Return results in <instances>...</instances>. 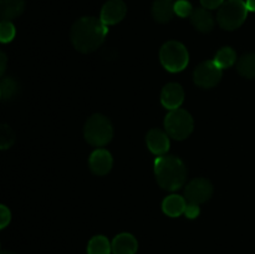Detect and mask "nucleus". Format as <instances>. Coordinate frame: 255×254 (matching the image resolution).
Wrapping results in <instances>:
<instances>
[{"label": "nucleus", "mask_w": 255, "mask_h": 254, "mask_svg": "<svg viewBox=\"0 0 255 254\" xmlns=\"http://www.w3.org/2000/svg\"><path fill=\"white\" fill-rule=\"evenodd\" d=\"M107 32L109 27L101 20L94 16H84L72 25L70 39L77 51L89 54L104 44Z\"/></svg>", "instance_id": "obj_1"}, {"label": "nucleus", "mask_w": 255, "mask_h": 254, "mask_svg": "<svg viewBox=\"0 0 255 254\" xmlns=\"http://www.w3.org/2000/svg\"><path fill=\"white\" fill-rule=\"evenodd\" d=\"M154 176L162 188L174 192L186 183L187 168L178 157L163 154L154 161Z\"/></svg>", "instance_id": "obj_2"}, {"label": "nucleus", "mask_w": 255, "mask_h": 254, "mask_svg": "<svg viewBox=\"0 0 255 254\" xmlns=\"http://www.w3.org/2000/svg\"><path fill=\"white\" fill-rule=\"evenodd\" d=\"M85 139L95 147H102L114 137L111 121L101 114H95L86 121L84 127Z\"/></svg>", "instance_id": "obj_3"}, {"label": "nucleus", "mask_w": 255, "mask_h": 254, "mask_svg": "<svg viewBox=\"0 0 255 254\" xmlns=\"http://www.w3.org/2000/svg\"><path fill=\"white\" fill-rule=\"evenodd\" d=\"M248 15V7L243 0H227L219 7L217 20L222 29L236 30L243 25Z\"/></svg>", "instance_id": "obj_4"}, {"label": "nucleus", "mask_w": 255, "mask_h": 254, "mask_svg": "<svg viewBox=\"0 0 255 254\" xmlns=\"http://www.w3.org/2000/svg\"><path fill=\"white\" fill-rule=\"evenodd\" d=\"M159 60L167 71L179 72L187 67L189 62L188 50L178 41H168L159 50Z\"/></svg>", "instance_id": "obj_5"}, {"label": "nucleus", "mask_w": 255, "mask_h": 254, "mask_svg": "<svg viewBox=\"0 0 255 254\" xmlns=\"http://www.w3.org/2000/svg\"><path fill=\"white\" fill-rule=\"evenodd\" d=\"M164 127L169 137L174 139H186L193 131L194 122L191 114L186 110H172L164 119Z\"/></svg>", "instance_id": "obj_6"}, {"label": "nucleus", "mask_w": 255, "mask_h": 254, "mask_svg": "<svg viewBox=\"0 0 255 254\" xmlns=\"http://www.w3.org/2000/svg\"><path fill=\"white\" fill-rule=\"evenodd\" d=\"M222 69L212 60L204 61L196 67L193 74L194 84L202 89H212L222 79Z\"/></svg>", "instance_id": "obj_7"}, {"label": "nucleus", "mask_w": 255, "mask_h": 254, "mask_svg": "<svg viewBox=\"0 0 255 254\" xmlns=\"http://www.w3.org/2000/svg\"><path fill=\"white\" fill-rule=\"evenodd\" d=\"M213 194V186L207 178L192 179L184 188V198L187 203L202 204L211 199Z\"/></svg>", "instance_id": "obj_8"}, {"label": "nucleus", "mask_w": 255, "mask_h": 254, "mask_svg": "<svg viewBox=\"0 0 255 254\" xmlns=\"http://www.w3.org/2000/svg\"><path fill=\"white\" fill-rule=\"evenodd\" d=\"M126 4L122 0H109L102 6L101 14H100V20L106 26L115 25L124 20V17L126 16Z\"/></svg>", "instance_id": "obj_9"}, {"label": "nucleus", "mask_w": 255, "mask_h": 254, "mask_svg": "<svg viewBox=\"0 0 255 254\" xmlns=\"http://www.w3.org/2000/svg\"><path fill=\"white\" fill-rule=\"evenodd\" d=\"M90 169L96 176H105L111 171L114 166V159H112L111 153L107 149L99 148L94 151L90 156L89 159Z\"/></svg>", "instance_id": "obj_10"}, {"label": "nucleus", "mask_w": 255, "mask_h": 254, "mask_svg": "<svg viewBox=\"0 0 255 254\" xmlns=\"http://www.w3.org/2000/svg\"><path fill=\"white\" fill-rule=\"evenodd\" d=\"M184 100V91L182 86L176 82L167 84L162 89L161 92V104L166 107L167 110H177L181 107Z\"/></svg>", "instance_id": "obj_11"}, {"label": "nucleus", "mask_w": 255, "mask_h": 254, "mask_svg": "<svg viewBox=\"0 0 255 254\" xmlns=\"http://www.w3.org/2000/svg\"><path fill=\"white\" fill-rule=\"evenodd\" d=\"M147 147L152 153L157 156H163L169 149V137L168 133L159 128H153L146 136Z\"/></svg>", "instance_id": "obj_12"}, {"label": "nucleus", "mask_w": 255, "mask_h": 254, "mask_svg": "<svg viewBox=\"0 0 255 254\" xmlns=\"http://www.w3.org/2000/svg\"><path fill=\"white\" fill-rule=\"evenodd\" d=\"M111 246L114 254H136L138 242L132 234L121 233L115 237Z\"/></svg>", "instance_id": "obj_13"}, {"label": "nucleus", "mask_w": 255, "mask_h": 254, "mask_svg": "<svg viewBox=\"0 0 255 254\" xmlns=\"http://www.w3.org/2000/svg\"><path fill=\"white\" fill-rule=\"evenodd\" d=\"M174 15V2L172 0H154L152 5V16L159 24L171 21Z\"/></svg>", "instance_id": "obj_14"}, {"label": "nucleus", "mask_w": 255, "mask_h": 254, "mask_svg": "<svg viewBox=\"0 0 255 254\" xmlns=\"http://www.w3.org/2000/svg\"><path fill=\"white\" fill-rule=\"evenodd\" d=\"M189 17H191L192 25L198 31L206 34V32H209L213 30L214 19L211 12H209V10L204 9V7H198V9L193 10V12H192V15Z\"/></svg>", "instance_id": "obj_15"}, {"label": "nucleus", "mask_w": 255, "mask_h": 254, "mask_svg": "<svg viewBox=\"0 0 255 254\" xmlns=\"http://www.w3.org/2000/svg\"><path fill=\"white\" fill-rule=\"evenodd\" d=\"M25 0H0V19L11 21L24 12Z\"/></svg>", "instance_id": "obj_16"}, {"label": "nucleus", "mask_w": 255, "mask_h": 254, "mask_svg": "<svg viewBox=\"0 0 255 254\" xmlns=\"http://www.w3.org/2000/svg\"><path fill=\"white\" fill-rule=\"evenodd\" d=\"M187 207V201L184 197L178 196V194H171L166 197L162 203V209L168 217L176 218L181 214L184 213V209Z\"/></svg>", "instance_id": "obj_17"}, {"label": "nucleus", "mask_w": 255, "mask_h": 254, "mask_svg": "<svg viewBox=\"0 0 255 254\" xmlns=\"http://www.w3.org/2000/svg\"><path fill=\"white\" fill-rule=\"evenodd\" d=\"M237 70L246 79H255V54H246L239 57Z\"/></svg>", "instance_id": "obj_18"}, {"label": "nucleus", "mask_w": 255, "mask_h": 254, "mask_svg": "<svg viewBox=\"0 0 255 254\" xmlns=\"http://www.w3.org/2000/svg\"><path fill=\"white\" fill-rule=\"evenodd\" d=\"M112 246L105 236H95L87 246V254H110Z\"/></svg>", "instance_id": "obj_19"}, {"label": "nucleus", "mask_w": 255, "mask_h": 254, "mask_svg": "<svg viewBox=\"0 0 255 254\" xmlns=\"http://www.w3.org/2000/svg\"><path fill=\"white\" fill-rule=\"evenodd\" d=\"M213 61L216 62L222 70L228 69V67H232L234 64H236L237 54L232 47L229 46L222 47V49L216 54Z\"/></svg>", "instance_id": "obj_20"}, {"label": "nucleus", "mask_w": 255, "mask_h": 254, "mask_svg": "<svg viewBox=\"0 0 255 254\" xmlns=\"http://www.w3.org/2000/svg\"><path fill=\"white\" fill-rule=\"evenodd\" d=\"M19 92V84L12 77H2L0 80V94L1 99L11 100Z\"/></svg>", "instance_id": "obj_21"}, {"label": "nucleus", "mask_w": 255, "mask_h": 254, "mask_svg": "<svg viewBox=\"0 0 255 254\" xmlns=\"http://www.w3.org/2000/svg\"><path fill=\"white\" fill-rule=\"evenodd\" d=\"M15 133L11 127L0 124V149H7L14 144Z\"/></svg>", "instance_id": "obj_22"}, {"label": "nucleus", "mask_w": 255, "mask_h": 254, "mask_svg": "<svg viewBox=\"0 0 255 254\" xmlns=\"http://www.w3.org/2000/svg\"><path fill=\"white\" fill-rule=\"evenodd\" d=\"M15 26L11 21L7 20H1L0 21V42H10L15 37Z\"/></svg>", "instance_id": "obj_23"}, {"label": "nucleus", "mask_w": 255, "mask_h": 254, "mask_svg": "<svg viewBox=\"0 0 255 254\" xmlns=\"http://www.w3.org/2000/svg\"><path fill=\"white\" fill-rule=\"evenodd\" d=\"M193 12V6L187 0H178L174 1V14H177L181 17H188L191 16Z\"/></svg>", "instance_id": "obj_24"}, {"label": "nucleus", "mask_w": 255, "mask_h": 254, "mask_svg": "<svg viewBox=\"0 0 255 254\" xmlns=\"http://www.w3.org/2000/svg\"><path fill=\"white\" fill-rule=\"evenodd\" d=\"M10 219H11V213L9 208L4 204H0V229L5 228L10 223Z\"/></svg>", "instance_id": "obj_25"}, {"label": "nucleus", "mask_w": 255, "mask_h": 254, "mask_svg": "<svg viewBox=\"0 0 255 254\" xmlns=\"http://www.w3.org/2000/svg\"><path fill=\"white\" fill-rule=\"evenodd\" d=\"M199 213H201V209H199L198 204L187 203L186 209H184V214H186L187 218L194 219L199 216Z\"/></svg>", "instance_id": "obj_26"}, {"label": "nucleus", "mask_w": 255, "mask_h": 254, "mask_svg": "<svg viewBox=\"0 0 255 254\" xmlns=\"http://www.w3.org/2000/svg\"><path fill=\"white\" fill-rule=\"evenodd\" d=\"M224 2V0H201V4L204 9L207 10H213L218 9L222 6V4Z\"/></svg>", "instance_id": "obj_27"}, {"label": "nucleus", "mask_w": 255, "mask_h": 254, "mask_svg": "<svg viewBox=\"0 0 255 254\" xmlns=\"http://www.w3.org/2000/svg\"><path fill=\"white\" fill-rule=\"evenodd\" d=\"M6 65H7L6 55H5L2 51H0V77L2 76V74H4L5 70H6Z\"/></svg>", "instance_id": "obj_28"}, {"label": "nucleus", "mask_w": 255, "mask_h": 254, "mask_svg": "<svg viewBox=\"0 0 255 254\" xmlns=\"http://www.w3.org/2000/svg\"><path fill=\"white\" fill-rule=\"evenodd\" d=\"M246 5L248 7V11L255 12V0H247Z\"/></svg>", "instance_id": "obj_29"}, {"label": "nucleus", "mask_w": 255, "mask_h": 254, "mask_svg": "<svg viewBox=\"0 0 255 254\" xmlns=\"http://www.w3.org/2000/svg\"><path fill=\"white\" fill-rule=\"evenodd\" d=\"M0 254H16L14 252H9V251H0Z\"/></svg>", "instance_id": "obj_30"}, {"label": "nucleus", "mask_w": 255, "mask_h": 254, "mask_svg": "<svg viewBox=\"0 0 255 254\" xmlns=\"http://www.w3.org/2000/svg\"><path fill=\"white\" fill-rule=\"evenodd\" d=\"M0 99H1V94H0Z\"/></svg>", "instance_id": "obj_31"}]
</instances>
